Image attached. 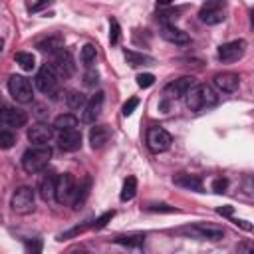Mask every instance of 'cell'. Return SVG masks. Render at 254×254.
Listing matches in <instances>:
<instances>
[{
  "label": "cell",
  "mask_w": 254,
  "mask_h": 254,
  "mask_svg": "<svg viewBox=\"0 0 254 254\" xmlns=\"http://www.w3.org/2000/svg\"><path fill=\"white\" fill-rule=\"evenodd\" d=\"M185 97H187V107L190 111H204L218 103V95L214 93V89L204 83H194Z\"/></svg>",
  "instance_id": "cell-1"
},
{
  "label": "cell",
  "mask_w": 254,
  "mask_h": 254,
  "mask_svg": "<svg viewBox=\"0 0 254 254\" xmlns=\"http://www.w3.org/2000/svg\"><path fill=\"white\" fill-rule=\"evenodd\" d=\"M50 159H52V149L48 143L46 145H32L22 155V169L30 175L40 173L50 163Z\"/></svg>",
  "instance_id": "cell-2"
},
{
  "label": "cell",
  "mask_w": 254,
  "mask_h": 254,
  "mask_svg": "<svg viewBox=\"0 0 254 254\" xmlns=\"http://www.w3.org/2000/svg\"><path fill=\"white\" fill-rule=\"evenodd\" d=\"M177 232L179 234H185L189 238H196V240H220L224 236V230L222 228L212 226V224H206V222H196V224H190V226H183Z\"/></svg>",
  "instance_id": "cell-3"
},
{
  "label": "cell",
  "mask_w": 254,
  "mask_h": 254,
  "mask_svg": "<svg viewBox=\"0 0 254 254\" xmlns=\"http://www.w3.org/2000/svg\"><path fill=\"white\" fill-rule=\"evenodd\" d=\"M198 18L206 26L220 24L226 18V2L224 0H206L198 12Z\"/></svg>",
  "instance_id": "cell-4"
},
{
  "label": "cell",
  "mask_w": 254,
  "mask_h": 254,
  "mask_svg": "<svg viewBox=\"0 0 254 254\" xmlns=\"http://www.w3.org/2000/svg\"><path fill=\"white\" fill-rule=\"evenodd\" d=\"M8 91L10 95L18 101V103H30L34 99V89L30 79H26L24 75H12L8 79Z\"/></svg>",
  "instance_id": "cell-5"
},
{
  "label": "cell",
  "mask_w": 254,
  "mask_h": 254,
  "mask_svg": "<svg viewBox=\"0 0 254 254\" xmlns=\"http://www.w3.org/2000/svg\"><path fill=\"white\" fill-rule=\"evenodd\" d=\"M12 210L18 214H30L36 208V198H34V190L30 187H18L12 194Z\"/></svg>",
  "instance_id": "cell-6"
},
{
  "label": "cell",
  "mask_w": 254,
  "mask_h": 254,
  "mask_svg": "<svg viewBox=\"0 0 254 254\" xmlns=\"http://www.w3.org/2000/svg\"><path fill=\"white\" fill-rule=\"evenodd\" d=\"M54 71L58 73V77H71L73 71H75V64H73V58L67 50H58L52 54V64Z\"/></svg>",
  "instance_id": "cell-7"
},
{
  "label": "cell",
  "mask_w": 254,
  "mask_h": 254,
  "mask_svg": "<svg viewBox=\"0 0 254 254\" xmlns=\"http://www.w3.org/2000/svg\"><path fill=\"white\" fill-rule=\"evenodd\" d=\"M36 87L46 93V95H52L56 89H58V73L54 71V67L50 64H44L38 73H36Z\"/></svg>",
  "instance_id": "cell-8"
},
{
  "label": "cell",
  "mask_w": 254,
  "mask_h": 254,
  "mask_svg": "<svg viewBox=\"0 0 254 254\" xmlns=\"http://www.w3.org/2000/svg\"><path fill=\"white\" fill-rule=\"evenodd\" d=\"M173 137L169 135V131H165L163 127H149L147 129V147L153 153H163L171 147Z\"/></svg>",
  "instance_id": "cell-9"
},
{
  "label": "cell",
  "mask_w": 254,
  "mask_h": 254,
  "mask_svg": "<svg viewBox=\"0 0 254 254\" xmlns=\"http://www.w3.org/2000/svg\"><path fill=\"white\" fill-rule=\"evenodd\" d=\"M73 190H75V181L69 173H64L56 179V196L54 200L60 202V204H67L71 202V196H73Z\"/></svg>",
  "instance_id": "cell-10"
},
{
  "label": "cell",
  "mask_w": 254,
  "mask_h": 254,
  "mask_svg": "<svg viewBox=\"0 0 254 254\" xmlns=\"http://www.w3.org/2000/svg\"><path fill=\"white\" fill-rule=\"evenodd\" d=\"M244 52H246V42H244V40H232V42L220 44V46H218L216 56H218V60H220V62L230 64V62L240 60V58L244 56Z\"/></svg>",
  "instance_id": "cell-11"
},
{
  "label": "cell",
  "mask_w": 254,
  "mask_h": 254,
  "mask_svg": "<svg viewBox=\"0 0 254 254\" xmlns=\"http://www.w3.org/2000/svg\"><path fill=\"white\" fill-rule=\"evenodd\" d=\"M194 83H196V79H194L192 75H183V77L173 79L171 83H167L165 89H163V95H165L167 99H179V97H185L187 91H189Z\"/></svg>",
  "instance_id": "cell-12"
},
{
  "label": "cell",
  "mask_w": 254,
  "mask_h": 254,
  "mask_svg": "<svg viewBox=\"0 0 254 254\" xmlns=\"http://www.w3.org/2000/svg\"><path fill=\"white\" fill-rule=\"evenodd\" d=\"M103 99H105V93H103V91H95V93L85 101V105L81 107V109H83V113H81V121H83V123H95V119L101 115Z\"/></svg>",
  "instance_id": "cell-13"
},
{
  "label": "cell",
  "mask_w": 254,
  "mask_h": 254,
  "mask_svg": "<svg viewBox=\"0 0 254 254\" xmlns=\"http://www.w3.org/2000/svg\"><path fill=\"white\" fill-rule=\"evenodd\" d=\"M214 87L222 93H234L240 85V75L232 73V71H224V73H216L214 75Z\"/></svg>",
  "instance_id": "cell-14"
},
{
  "label": "cell",
  "mask_w": 254,
  "mask_h": 254,
  "mask_svg": "<svg viewBox=\"0 0 254 254\" xmlns=\"http://www.w3.org/2000/svg\"><path fill=\"white\" fill-rule=\"evenodd\" d=\"M52 137H54V127L48 123H36L28 129V139L34 145H46L52 141Z\"/></svg>",
  "instance_id": "cell-15"
},
{
  "label": "cell",
  "mask_w": 254,
  "mask_h": 254,
  "mask_svg": "<svg viewBox=\"0 0 254 254\" xmlns=\"http://www.w3.org/2000/svg\"><path fill=\"white\" fill-rule=\"evenodd\" d=\"M28 115L22 109H14V107H2L0 109V125L6 127H22L26 125Z\"/></svg>",
  "instance_id": "cell-16"
},
{
  "label": "cell",
  "mask_w": 254,
  "mask_h": 254,
  "mask_svg": "<svg viewBox=\"0 0 254 254\" xmlns=\"http://www.w3.org/2000/svg\"><path fill=\"white\" fill-rule=\"evenodd\" d=\"M58 145L62 151H77L81 147V133L79 129H69V131H62L60 137H58Z\"/></svg>",
  "instance_id": "cell-17"
},
{
  "label": "cell",
  "mask_w": 254,
  "mask_h": 254,
  "mask_svg": "<svg viewBox=\"0 0 254 254\" xmlns=\"http://www.w3.org/2000/svg\"><path fill=\"white\" fill-rule=\"evenodd\" d=\"M56 175L54 173H46L42 179H40V183H38V190H40V196L46 200V202H50V200H54V196H56Z\"/></svg>",
  "instance_id": "cell-18"
},
{
  "label": "cell",
  "mask_w": 254,
  "mask_h": 254,
  "mask_svg": "<svg viewBox=\"0 0 254 254\" xmlns=\"http://www.w3.org/2000/svg\"><path fill=\"white\" fill-rule=\"evenodd\" d=\"M161 36H163L167 42H171V44H181V46H183V44H189V42H190L189 34L183 32L181 28L173 26V24H165L163 30H161Z\"/></svg>",
  "instance_id": "cell-19"
},
{
  "label": "cell",
  "mask_w": 254,
  "mask_h": 254,
  "mask_svg": "<svg viewBox=\"0 0 254 254\" xmlns=\"http://www.w3.org/2000/svg\"><path fill=\"white\" fill-rule=\"evenodd\" d=\"M111 139V129L107 125H95L89 131V143L93 149H101Z\"/></svg>",
  "instance_id": "cell-20"
},
{
  "label": "cell",
  "mask_w": 254,
  "mask_h": 254,
  "mask_svg": "<svg viewBox=\"0 0 254 254\" xmlns=\"http://www.w3.org/2000/svg\"><path fill=\"white\" fill-rule=\"evenodd\" d=\"M54 131H58V133H62V131H69V129H77L79 127V121H77V117L75 115H71V113H62V115H58L56 117V121H54Z\"/></svg>",
  "instance_id": "cell-21"
},
{
  "label": "cell",
  "mask_w": 254,
  "mask_h": 254,
  "mask_svg": "<svg viewBox=\"0 0 254 254\" xmlns=\"http://www.w3.org/2000/svg\"><path fill=\"white\" fill-rule=\"evenodd\" d=\"M89 189H91V179L85 177L83 183L79 187H75V190H73V196H71V206L73 208H79L85 202V198L89 196Z\"/></svg>",
  "instance_id": "cell-22"
},
{
  "label": "cell",
  "mask_w": 254,
  "mask_h": 254,
  "mask_svg": "<svg viewBox=\"0 0 254 254\" xmlns=\"http://www.w3.org/2000/svg\"><path fill=\"white\" fill-rule=\"evenodd\" d=\"M123 58L125 62L131 65V67H137V65H149V64H155V60L151 56H145V54H139L135 50H125L123 52Z\"/></svg>",
  "instance_id": "cell-23"
},
{
  "label": "cell",
  "mask_w": 254,
  "mask_h": 254,
  "mask_svg": "<svg viewBox=\"0 0 254 254\" xmlns=\"http://www.w3.org/2000/svg\"><path fill=\"white\" fill-rule=\"evenodd\" d=\"M173 181H175V185H179V187H187V189L198 190V192L202 190V183H200V179L194 177V175H179V177H175Z\"/></svg>",
  "instance_id": "cell-24"
},
{
  "label": "cell",
  "mask_w": 254,
  "mask_h": 254,
  "mask_svg": "<svg viewBox=\"0 0 254 254\" xmlns=\"http://www.w3.org/2000/svg\"><path fill=\"white\" fill-rule=\"evenodd\" d=\"M115 244H121V246H129V248H137V246H143L145 242V234H123V236H117L113 238Z\"/></svg>",
  "instance_id": "cell-25"
},
{
  "label": "cell",
  "mask_w": 254,
  "mask_h": 254,
  "mask_svg": "<svg viewBox=\"0 0 254 254\" xmlns=\"http://www.w3.org/2000/svg\"><path fill=\"white\" fill-rule=\"evenodd\" d=\"M38 48H40L42 52L54 54V52H58V50H62V48H64V42H62V38H60V36H52V38L40 40V42H38Z\"/></svg>",
  "instance_id": "cell-26"
},
{
  "label": "cell",
  "mask_w": 254,
  "mask_h": 254,
  "mask_svg": "<svg viewBox=\"0 0 254 254\" xmlns=\"http://www.w3.org/2000/svg\"><path fill=\"white\" fill-rule=\"evenodd\" d=\"M95 58H97V48H95L93 44H85V46L81 48V54H79L81 64H83L85 67H93Z\"/></svg>",
  "instance_id": "cell-27"
},
{
  "label": "cell",
  "mask_w": 254,
  "mask_h": 254,
  "mask_svg": "<svg viewBox=\"0 0 254 254\" xmlns=\"http://www.w3.org/2000/svg\"><path fill=\"white\" fill-rule=\"evenodd\" d=\"M137 194V179L135 177H127L125 181H123V189H121V200L123 202H127V200H131L133 196Z\"/></svg>",
  "instance_id": "cell-28"
},
{
  "label": "cell",
  "mask_w": 254,
  "mask_h": 254,
  "mask_svg": "<svg viewBox=\"0 0 254 254\" xmlns=\"http://www.w3.org/2000/svg\"><path fill=\"white\" fill-rule=\"evenodd\" d=\"M85 101H87V97L81 91H67V95H65V103L69 109H81L85 105Z\"/></svg>",
  "instance_id": "cell-29"
},
{
  "label": "cell",
  "mask_w": 254,
  "mask_h": 254,
  "mask_svg": "<svg viewBox=\"0 0 254 254\" xmlns=\"http://www.w3.org/2000/svg\"><path fill=\"white\" fill-rule=\"evenodd\" d=\"M16 64L24 69V71H32L36 67V58L30 52H20L16 54Z\"/></svg>",
  "instance_id": "cell-30"
},
{
  "label": "cell",
  "mask_w": 254,
  "mask_h": 254,
  "mask_svg": "<svg viewBox=\"0 0 254 254\" xmlns=\"http://www.w3.org/2000/svg\"><path fill=\"white\" fill-rule=\"evenodd\" d=\"M119 38H121V28H119V22L115 18H109V42L111 46L119 44Z\"/></svg>",
  "instance_id": "cell-31"
},
{
  "label": "cell",
  "mask_w": 254,
  "mask_h": 254,
  "mask_svg": "<svg viewBox=\"0 0 254 254\" xmlns=\"http://www.w3.org/2000/svg\"><path fill=\"white\" fill-rule=\"evenodd\" d=\"M16 143V135L12 131H0V149H10Z\"/></svg>",
  "instance_id": "cell-32"
},
{
  "label": "cell",
  "mask_w": 254,
  "mask_h": 254,
  "mask_svg": "<svg viewBox=\"0 0 254 254\" xmlns=\"http://www.w3.org/2000/svg\"><path fill=\"white\" fill-rule=\"evenodd\" d=\"M153 83H155V75H153V73H139V75H137V85H139V87L147 89V87H151Z\"/></svg>",
  "instance_id": "cell-33"
},
{
  "label": "cell",
  "mask_w": 254,
  "mask_h": 254,
  "mask_svg": "<svg viewBox=\"0 0 254 254\" xmlns=\"http://www.w3.org/2000/svg\"><path fill=\"white\" fill-rule=\"evenodd\" d=\"M97 81H99V73H97L93 67H87V71H85V75H83V83L89 85V87H93Z\"/></svg>",
  "instance_id": "cell-34"
},
{
  "label": "cell",
  "mask_w": 254,
  "mask_h": 254,
  "mask_svg": "<svg viewBox=\"0 0 254 254\" xmlns=\"http://www.w3.org/2000/svg\"><path fill=\"white\" fill-rule=\"evenodd\" d=\"M113 216H115V210H107V212H103V214H101V216H99V218L93 222V228H97V230H99V228L107 226V222H109Z\"/></svg>",
  "instance_id": "cell-35"
},
{
  "label": "cell",
  "mask_w": 254,
  "mask_h": 254,
  "mask_svg": "<svg viewBox=\"0 0 254 254\" xmlns=\"http://www.w3.org/2000/svg\"><path fill=\"white\" fill-rule=\"evenodd\" d=\"M137 105H139V99L137 97H131V99H127L125 101V105H123V109H121V113H123V117H129L135 109H137Z\"/></svg>",
  "instance_id": "cell-36"
},
{
  "label": "cell",
  "mask_w": 254,
  "mask_h": 254,
  "mask_svg": "<svg viewBox=\"0 0 254 254\" xmlns=\"http://www.w3.org/2000/svg\"><path fill=\"white\" fill-rule=\"evenodd\" d=\"M226 189H228V179L218 177V179L212 181V190H214V192H224Z\"/></svg>",
  "instance_id": "cell-37"
},
{
  "label": "cell",
  "mask_w": 254,
  "mask_h": 254,
  "mask_svg": "<svg viewBox=\"0 0 254 254\" xmlns=\"http://www.w3.org/2000/svg\"><path fill=\"white\" fill-rule=\"evenodd\" d=\"M26 250H28V252H42V240H40V238L28 240V242H26Z\"/></svg>",
  "instance_id": "cell-38"
},
{
  "label": "cell",
  "mask_w": 254,
  "mask_h": 254,
  "mask_svg": "<svg viewBox=\"0 0 254 254\" xmlns=\"http://www.w3.org/2000/svg\"><path fill=\"white\" fill-rule=\"evenodd\" d=\"M149 210H151V212H175L177 208H173V206H169V204H151Z\"/></svg>",
  "instance_id": "cell-39"
},
{
  "label": "cell",
  "mask_w": 254,
  "mask_h": 254,
  "mask_svg": "<svg viewBox=\"0 0 254 254\" xmlns=\"http://www.w3.org/2000/svg\"><path fill=\"white\" fill-rule=\"evenodd\" d=\"M56 0H38L32 8H30V12H40V10H44V8H48V6H52Z\"/></svg>",
  "instance_id": "cell-40"
},
{
  "label": "cell",
  "mask_w": 254,
  "mask_h": 254,
  "mask_svg": "<svg viewBox=\"0 0 254 254\" xmlns=\"http://www.w3.org/2000/svg\"><path fill=\"white\" fill-rule=\"evenodd\" d=\"M216 212L222 214V216H232L234 208H232V206H220V208H216Z\"/></svg>",
  "instance_id": "cell-41"
},
{
  "label": "cell",
  "mask_w": 254,
  "mask_h": 254,
  "mask_svg": "<svg viewBox=\"0 0 254 254\" xmlns=\"http://www.w3.org/2000/svg\"><path fill=\"white\" fill-rule=\"evenodd\" d=\"M157 2H159V4H173L175 0H157Z\"/></svg>",
  "instance_id": "cell-42"
},
{
  "label": "cell",
  "mask_w": 254,
  "mask_h": 254,
  "mask_svg": "<svg viewBox=\"0 0 254 254\" xmlns=\"http://www.w3.org/2000/svg\"><path fill=\"white\" fill-rule=\"evenodd\" d=\"M2 50H4V40L0 38V52H2Z\"/></svg>",
  "instance_id": "cell-43"
}]
</instances>
